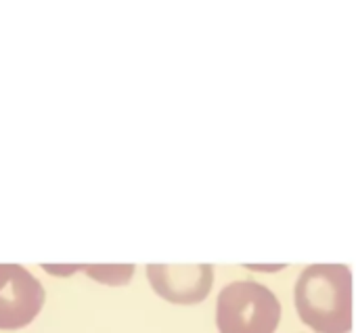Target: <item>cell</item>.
Listing matches in <instances>:
<instances>
[{
    "mask_svg": "<svg viewBox=\"0 0 356 333\" xmlns=\"http://www.w3.org/2000/svg\"><path fill=\"white\" fill-rule=\"evenodd\" d=\"M147 277L155 293L172 304H200L208 298L214 281L210 264L193 266H147Z\"/></svg>",
    "mask_w": 356,
    "mask_h": 333,
    "instance_id": "cell-4",
    "label": "cell"
},
{
    "mask_svg": "<svg viewBox=\"0 0 356 333\" xmlns=\"http://www.w3.org/2000/svg\"><path fill=\"white\" fill-rule=\"evenodd\" d=\"M82 270L90 273L101 283L111 285H126L134 273V266H84Z\"/></svg>",
    "mask_w": 356,
    "mask_h": 333,
    "instance_id": "cell-5",
    "label": "cell"
},
{
    "mask_svg": "<svg viewBox=\"0 0 356 333\" xmlns=\"http://www.w3.org/2000/svg\"><path fill=\"white\" fill-rule=\"evenodd\" d=\"M281 318L277 295L256 281L227 285L216 302L220 333H275Z\"/></svg>",
    "mask_w": 356,
    "mask_h": 333,
    "instance_id": "cell-2",
    "label": "cell"
},
{
    "mask_svg": "<svg viewBox=\"0 0 356 333\" xmlns=\"http://www.w3.org/2000/svg\"><path fill=\"white\" fill-rule=\"evenodd\" d=\"M300 318L318 333L352 329V277L343 264H312L296 283Z\"/></svg>",
    "mask_w": 356,
    "mask_h": 333,
    "instance_id": "cell-1",
    "label": "cell"
},
{
    "mask_svg": "<svg viewBox=\"0 0 356 333\" xmlns=\"http://www.w3.org/2000/svg\"><path fill=\"white\" fill-rule=\"evenodd\" d=\"M44 306L42 283L19 264H0V329L28 327Z\"/></svg>",
    "mask_w": 356,
    "mask_h": 333,
    "instance_id": "cell-3",
    "label": "cell"
}]
</instances>
